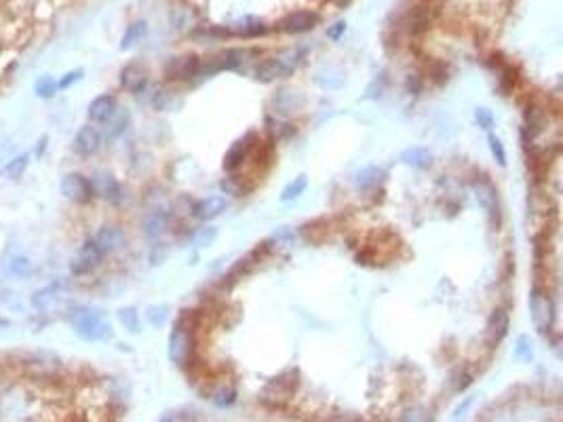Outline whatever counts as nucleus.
Returning <instances> with one entry per match:
<instances>
[{"mask_svg": "<svg viewBox=\"0 0 563 422\" xmlns=\"http://www.w3.org/2000/svg\"><path fill=\"white\" fill-rule=\"evenodd\" d=\"M129 125V112L127 110H117L112 119L105 123V140H117L119 136L125 133Z\"/></svg>", "mask_w": 563, "mask_h": 422, "instance_id": "nucleus-19", "label": "nucleus"}, {"mask_svg": "<svg viewBox=\"0 0 563 422\" xmlns=\"http://www.w3.org/2000/svg\"><path fill=\"white\" fill-rule=\"evenodd\" d=\"M28 159H30L28 154H20V157L11 159V161L3 167V173H5L7 177H11V180L22 177L24 171H26V167H28Z\"/></svg>", "mask_w": 563, "mask_h": 422, "instance_id": "nucleus-28", "label": "nucleus"}, {"mask_svg": "<svg viewBox=\"0 0 563 422\" xmlns=\"http://www.w3.org/2000/svg\"><path fill=\"white\" fill-rule=\"evenodd\" d=\"M295 70V57L293 59H283L281 55L279 57H272L268 61H264L262 66H258L256 74L260 80L264 82H270L275 78H285L287 74H291Z\"/></svg>", "mask_w": 563, "mask_h": 422, "instance_id": "nucleus-8", "label": "nucleus"}, {"mask_svg": "<svg viewBox=\"0 0 563 422\" xmlns=\"http://www.w3.org/2000/svg\"><path fill=\"white\" fill-rule=\"evenodd\" d=\"M57 300H59V291L55 285H47V287L32 293V306L38 310H49Z\"/></svg>", "mask_w": 563, "mask_h": 422, "instance_id": "nucleus-20", "label": "nucleus"}, {"mask_svg": "<svg viewBox=\"0 0 563 422\" xmlns=\"http://www.w3.org/2000/svg\"><path fill=\"white\" fill-rule=\"evenodd\" d=\"M382 175H384V171H382L380 167H365L363 171H359V173H357L355 184H357V188L367 190V188L378 186V184H380V180H382Z\"/></svg>", "mask_w": 563, "mask_h": 422, "instance_id": "nucleus-22", "label": "nucleus"}, {"mask_svg": "<svg viewBox=\"0 0 563 422\" xmlns=\"http://www.w3.org/2000/svg\"><path fill=\"white\" fill-rule=\"evenodd\" d=\"M475 119H477L479 127H483V129H492V125H494V117L488 108H477Z\"/></svg>", "mask_w": 563, "mask_h": 422, "instance_id": "nucleus-39", "label": "nucleus"}, {"mask_svg": "<svg viewBox=\"0 0 563 422\" xmlns=\"http://www.w3.org/2000/svg\"><path fill=\"white\" fill-rule=\"evenodd\" d=\"M215 237H217V228H211V226H209V228H203V231L194 237V243H196L198 247H205V245H209Z\"/></svg>", "mask_w": 563, "mask_h": 422, "instance_id": "nucleus-37", "label": "nucleus"}, {"mask_svg": "<svg viewBox=\"0 0 563 422\" xmlns=\"http://www.w3.org/2000/svg\"><path fill=\"white\" fill-rule=\"evenodd\" d=\"M272 237H275L279 243H283V245H293V241H295V233H293L291 228H287V226H281Z\"/></svg>", "mask_w": 563, "mask_h": 422, "instance_id": "nucleus-40", "label": "nucleus"}, {"mask_svg": "<svg viewBox=\"0 0 563 422\" xmlns=\"http://www.w3.org/2000/svg\"><path fill=\"white\" fill-rule=\"evenodd\" d=\"M7 270H9V275L15 277V279H28V277L32 275L34 266H32V260H30L28 256H24V254H15V256L9 258V262H7Z\"/></svg>", "mask_w": 563, "mask_h": 422, "instance_id": "nucleus-18", "label": "nucleus"}, {"mask_svg": "<svg viewBox=\"0 0 563 422\" xmlns=\"http://www.w3.org/2000/svg\"><path fill=\"white\" fill-rule=\"evenodd\" d=\"M198 66H200V59L196 55H182V57H173L167 64L165 74L175 80H186L198 72Z\"/></svg>", "mask_w": 563, "mask_h": 422, "instance_id": "nucleus-10", "label": "nucleus"}, {"mask_svg": "<svg viewBox=\"0 0 563 422\" xmlns=\"http://www.w3.org/2000/svg\"><path fill=\"white\" fill-rule=\"evenodd\" d=\"M293 388H295V380L277 378V380H272V382L268 384L266 393H268V395L272 393V397H275V399H277V395H279V399H287V397H291Z\"/></svg>", "mask_w": 563, "mask_h": 422, "instance_id": "nucleus-26", "label": "nucleus"}, {"mask_svg": "<svg viewBox=\"0 0 563 422\" xmlns=\"http://www.w3.org/2000/svg\"><path fill=\"white\" fill-rule=\"evenodd\" d=\"M490 150H492L494 159L498 161V165H500V167H504V165H506V152H504V146H502L500 138L490 136Z\"/></svg>", "mask_w": 563, "mask_h": 422, "instance_id": "nucleus-34", "label": "nucleus"}, {"mask_svg": "<svg viewBox=\"0 0 563 422\" xmlns=\"http://www.w3.org/2000/svg\"><path fill=\"white\" fill-rule=\"evenodd\" d=\"M247 140L249 138H245V140H239L231 150H228V154H226V161H224V165H226V169H235L237 165H241L243 163V159L247 157V150H249V144H247Z\"/></svg>", "mask_w": 563, "mask_h": 422, "instance_id": "nucleus-23", "label": "nucleus"}, {"mask_svg": "<svg viewBox=\"0 0 563 422\" xmlns=\"http://www.w3.org/2000/svg\"><path fill=\"white\" fill-rule=\"evenodd\" d=\"M475 196H477V201L481 203V207L485 209V211H492L496 209V190H494V186L492 184H488V182H477L475 184Z\"/></svg>", "mask_w": 563, "mask_h": 422, "instance_id": "nucleus-21", "label": "nucleus"}, {"mask_svg": "<svg viewBox=\"0 0 563 422\" xmlns=\"http://www.w3.org/2000/svg\"><path fill=\"white\" fill-rule=\"evenodd\" d=\"M101 258H103L101 249L95 245L93 239H89V241H85V243L80 245L78 254L72 258V262H70V272L76 275V277L89 275L91 270H95V268L101 264Z\"/></svg>", "mask_w": 563, "mask_h": 422, "instance_id": "nucleus-2", "label": "nucleus"}, {"mask_svg": "<svg viewBox=\"0 0 563 422\" xmlns=\"http://www.w3.org/2000/svg\"><path fill=\"white\" fill-rule=\"evenodd\" d=\"M319 24V15L310 13V11H295L289 13L283 22H281V30L289 32V34H300V32H308Z\"/></svg>", "mask_w": 563, "mask_h": 422, "instance_id": "nucleus-11", "label": "nucleus"}, {"mask_svg": "<svg viewBox=\"0 0 563 422\" xmlns=\"http://www.w3.org/2000/svg\"><path fill=\"white\" fill-rule=\"evenodd\" d=\"M529 312H532L534 326L540 332H544L553 326V304L540 287H534L529 293Z\"/></svg>", "mask_w": 563, "mask_h": 422, "instance_id": "nucleus-3", "label": "nucleus"}, {"mask_svg": "<svg viewBox=\"0 0 563 422\" xmlns=\"http://www.w3.org/2000/svg\"><path fill=\"white\" fill-rule=\"evenodd\" d=\"M169 228V216L165 214V211L156 209L152 211V214H148L144 218V231L150 239H156V237H163Z\"/></svg>", "mask_w": 563, "mask_h": 422, "instance_id": "nucleus-15", "label": "nucleus"}, {"mask_svg": "<svg viewBox=\"0 0 563 422\" xmlns=\"http://www.w3.org/2000/svg\"><path fill=\"white\" fill-rule=\"evenodd\" d=\"M428 420H430V414L424 407H411L403 414L401 422H428Z\"/></svg>", "mask_w": 563, "mask_h": 422, "instance_id": "nucleus-35", "label": "nucleus"}, {"mask_svg": "<svg viewBox=\"0 0 563 422\" xmlns=\"http://www.w3.org/2000/svg\"><path fill=\"white\" fill-rule=\"evenodd\" d=\"M167 316H169V308L165 304H152L146 308V319L152 328H163L167 323Z\"/></svg>", "mask_w": 563, "mask_h": 422, "instance_id": "nucleus-25", "label": "nucleus"}, {"mask_svg": "<svg viewBox=\"0 0 563 422\" xmlns=\"http://www.w3.org/2000/svg\"><path fill=\"white\" fill-rule=\"evenodd\" d=\"M57 91H59L57 80H55L53 76H49V74L41 76V78L34 82V93H36L38 97H43V99H51Z\"/></svg>", "mask_w": 563, "mask_h": 422, "instance_id": "nucleus-24", "label": "nucleus"}, {"mask_svg": "<svg viewBox=\"0 0 563 422\" xmlns=\"http://www.w3.org/2000/svg\"><path fill=\"white\" fill-rule=\"evenodd\" d=\"M188 344H190V338H188L186 330L182 326H177L169 336V359L173 363H184V359L190 351Z\"/></svg>", "mask_w": 563, "mask_h": 422, "instance_id": "nucleus-14", "label": "nucleus"}, {"mask_svg": "<svg viewBox=\"0 0 563 422\" xmlns=\"http://www.w3.org/2000/svg\"><path fill=\"white\" fill-rule=\"evenodd\" d=\"M506 330H509V314L504 310H496L490 321H488V336L490 340L498 342L506 336Z\"/></svg>", "mask_w": 563, "mask_h": 422, "instance_id": "nucleus-17", "label": "nucleus"}, {"mask_svg": "<svg viewBox=\"0 0 563 422\" xmlns=\"http://www.w3.org/2000/svg\"><path fill=\"white\" fill-rule=\"evenodd\" d=\"M119 321L125 326V330H129L131 334L140 332V314L133 306H125L119 310Z\"/></svg>", "mask_w": 563, "mask_h": 422, "instance_id": "nucleus-27", "label": "nucleus"}, {"mask_svg": "<svg viewBox=\"0 0 563 422\" xmlns=\"http://www.w3.org/2000/svg\"><path fill=\"white\" fill-rule=\"evenodd\" d=\"M213 401H215L217 405H228V403L235 401V391H233L231 386H221V388L215 393Z\"/></svg>", "mask_w": 563, "mask_h": 422, "instance_id": "nucleus-36", "label": "nucleus"}, {"mask_svg": "<svg viewBox=\"0 0 563 422\" xmlns=\"http://www.w3.org/2000/svg\"><path fill=\"white\" fill-rule=\"evenodd\" d=\"M473 401H475L473 397H467L465 405H458V407H456V412H454V418H452V420H454V422H460V420H465V416H467L469 407L473 405Z\"/></svg>", "mask_w": 563, "mask_h": 422, "instance_id": "nucleus-41", "label": "nucleus"}, {"mask_svg": "<svg viewBox=\"0 0 563 422\" xmlns=\"http://www.w3.org/2000/svg\"><path fill=\"white\" fill-rule=\"evenodd\" d=\"M101 146V131L93 125H85L78 129V133L74 136V142H72V148L76 154L80 157H91L99 150Z\"/></svg>", "mask_w": 563, "mask_h": 422, "instance_id": "nucleus-6", "label": "nucleus"}, {"mask_svg": "<svg viewBox=\"0 0 563 422\" xmlns=\"http://www.w3.org/2000/svg\"><path fill=\"white\" fill-rule=\"evenodd\" d=\"M515 357L521 359V361H529L534 357V351H532V342L527 336H519L517 342H515Z\"/></svg>", "mask_w": 563, "mask_h": 422, "instance_id": "nucleus-31", "label": "nucleus"}, {"mask_svg": "<svg viewBox=\"0 0 563 422\" xmlns=\"http://www.w3.org/2000/svg\"><path fill=\"white\" fill-rule=\"evenodd\" d=\"M59 192L74 203H87L93 196L91 182L80 173H66L59 182Z\"/></svg>", "mask_w": 563, "mask_h": 422, "instance_id": "nucleus-4", "label": "nucleus"}, {"mask_svg": "<svg viewBox=\"0 0 563 422\" xmlns=\"http://www.w3.org/2000/svg\"><path fill=\"white\" fill-rule=\"evenodd\" d=\"M9 326H11V321L7 319L5 314H0V330H3V328H9Z\"/></svg>", "mask_w": 563, "mask_h": 422, "instance_id": "nucleus-43", "label": "nucleus"}, {"mask_svg": "<svg viewBox=\"0 0 563 422\" xmlns=\"http://www.w3.org/2000/svg\"><path fill=\"white\" fill-rule=\"evenodd\" d=\"M306 175H300V177H295L291 184H287L285 186V190H283V194H281V201H293V198H298L304 190H306Z\"/></svg>", "mask_w": 563, "mask_h": 422, "instance_id": "nucleus-29", "label": "nucleus"}, {"mask_svg": "<svg viewBox=\"0 0 563 422\" xmlns=\"http://www.w3.org/2000/svg\"><path fill=\"white\" fill-rule=\"evenodd\" d=\"M121 82L129 93H142L148 85V72L142 64H129L121 72Z\"/></svg>", "mask_w": 563, "mask_h": 422, "instance_id": "nucleus-12", "label": "nucleus"}, {"mask_svg": "<svg viewBox=\"0 0 563 422\" xmlns=\"http://www.w3.org/2000/svg\"><path fill=\"white\" fill-rule=\"evenodd\" d=\"M525 121H527V129H532V133H538L544 125V117H542V110L538 108H527L525 112Z\"/></svg>", "mask_w": 563, "mask_h": 422, "instance_id": "nucleus-32", "label": "nucleus"}, {"mask_svg": "<svg viewBox=\"0 0 563 422\" xmlns=\"http://www.w3.org/2000/svg\"><path fill=\"white\" fill-rule=\"evenodd\" d=\"M226 207H228V201L226 198L219 196V194H213V196H207V198H203V201L196 203L194 214L200 220H213V218L221 216L224 211H226Z\"/></svg>", "mask_w": 563, "mask_h": 422, "instance_id": "nucleus-13", "label": "nucleus"}, {"mask_svg": "<svg viewBox=\"0 0 563 422\" xmlns=\"http://www.w3.org/2000/svg\"><path fill=\"white\" fill-rule=\"evenodd\" d=\"M344 26H346L344 22H337V24H335V28H331V30H329V38H333V41L340 38V34L344 32Z\"/></svg>", "mask_w": 563, "mask_h": 422, "instance_id": "nucleus-42", "label": "nucleus"}, {"mask_svg": "<svg viewBox=\"0 0 563 422\" xmlns=\"http://www.w3.org/2000/svg\"><path fill=\"white\" fill-rule=\"evenodd\" d=\"M74 332L87 342H101L112 336V326L97 308H76L70 316Z\"/></svg>", "mask_w": 563, "mask_h": 422, "instance_id": "nucleus-1", "label": "nucleus"}, {"mask_svg": "<svg viewBox=\"0 0 563 422\" xmlns=\"http://www.w3.org/2000/svg\"><path fill=\"white\" fill-rule=\"evenodd\" d=\"M117 110H119V101H117V97L103 93V95H97V97L89 103L87 117H89V121L95 123V125H105Z\"/></svg>", "mask_w": 563, "mask_h": 422, "instance_id": "nucleus-5", "label": "nucleus"}, {"mask_svg": "<svg viewBox=\"0 0 563 422\" xmlns=\"http://www.w3.org/2000/svg\"><path fill=\"white\" fill-rule=\"evenodd\" d=\"M82 78V70H72V72H68V74H64V78L57 82V87L64 91V89H70L74 82H78Z\"/></svg>", "mask_w": 563, "mask_h": 422, "instance_id": "nucleus-38", "label": "nucleus"}, {"mask_svg": "<svg viewBox=\"0 0 563 422\" xmlns=\"http://www.w3.org/2000/svg\"><path fill=\"white\" fill-rule=\"evenodd\" d=\"M146 34V24L144 22H140V24H133V26H129V30L125 32V36H123V49H129V47H133L142 36Z\"/></svg>", "mask_w": 563, "mask_h": 422, "instance_id": "nucleus-30", "label": "nucleus"}, {"mask_svg": "<svg viewBox=\"0 0 563 422\" xmlns=\"http://www.w3.org/2000/svg\"><path fill=\"white\" fill-rule=\"evenodd\" d=\"M93 241L101 249V254L105 256V254H115V252L123 249L127 237H125V233L119 226H103V228H99L95 233Z\"/></svg>", "mask_w": 563, "mask_h": 422, "instance_id": "nucleus-7", "label": "nucleus"}, {"mask_svg": "<svg viewBox=\"0 0 563 422\" xmlns=\"http://www.w3.org/2000/svg\"><path fill=\"white\" fill-rule=\"evenodd\" d=\"M331 3H337V5H342V3H346V0H331Z\"/></svg>", "mask_w": 563, "mask_h": 422, "instance_id": "nucleus-44", "label": "nucleus"}, {"mask_svg": "<svg viewBox=\"0 0 563 422\" xmlns=\"http://www.w3.org/2000/svg\"><path fill=\"white\" fill-rule=\"evenodd\" d=\"M401 161L414 169H426L432 163V154L424 148H407L401 152Z\"/></svg>", "mask_w": 563, "mask_h": 422, "instance_id": "nucleus-16", "label": "nucleus"}, {"mask_svg": "<svg viewBox=\"0 0 563 422\" xmlns=\"http://www.w3.org/2000/svg\"><path fill=\"white\" fill-rule=\"evenodd\" d=\"M159 422H198L194 412H167Z\"/></svg>", "mask_w": 563, "mask_h": 422, "instance_id": "nucleus-33", "label": "nucleus"}, {"mask_svg": "<svg viewBox=\"0 0 563 422\" xmlns=\"http://www.w3.org/2000/svg\"><path fill=\"white\" fill-rule=\"evenodd\" d=\"M91 182V190L93 194L101 196L103 201H110V203H117L121 198V184L117 182L115 175L110 173H97Z\"/></svg>", "mask_w": 563, "mask_h": 422, "instance_id": "nucleus-9", "label": "nucleus"}]
</instances>
